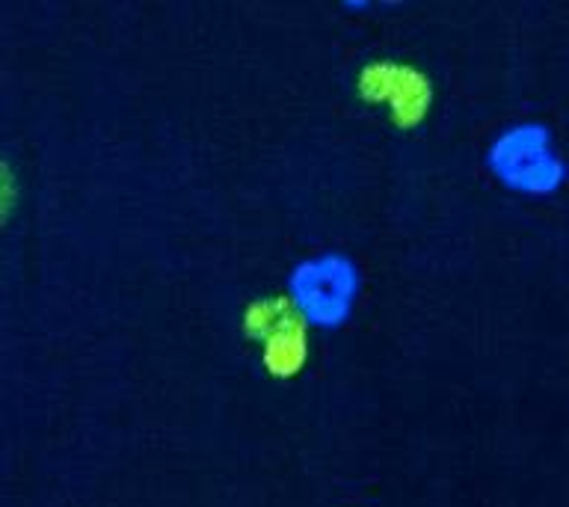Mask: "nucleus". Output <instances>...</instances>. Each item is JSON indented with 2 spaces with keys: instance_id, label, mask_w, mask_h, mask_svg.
<instances>
[{
  "instance_id": "nucleus-1",
  "label": "nucleus",
  "mask_w": 569,
  "mask_h": 507,
  "mask_svg": "<svg viewBox=\"0 0 569 507\" xmlns=\"http://www.w3.org/2000/svg\"><path fill=\"white\" fill-rule=\"evenodd\" d=\"M243 327L264 341V362L273 374H297L306 362V320L288 297H267L252 302L243 315Z\"/></svg>"
},
{
  "instance_id": "nucleus-2",
  "label": "nucleus",
  "mask_w": 569,
  "mask_h": 507,
  "mask_svg": "<svg viewBox=\"0 0 569 507\" xmlns=\"http://www.w3.org/2000/svg\"><path fill=\"white\" fill-rule=\"evenodd\" d=\"M356 89L371 105L386 101L391 107V119H395L398 128H416L430 110V101H433L430 80L416 66L395 60L368 62L359 71Z\"/></svg>"
}]
</instances>
